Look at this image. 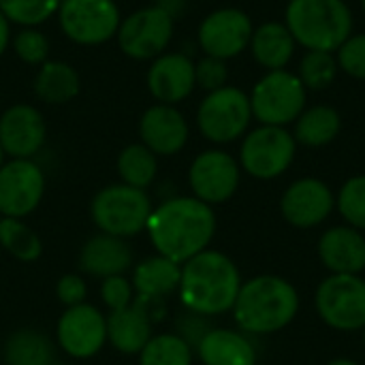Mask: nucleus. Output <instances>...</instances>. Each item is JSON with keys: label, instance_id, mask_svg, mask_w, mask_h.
Wrapping results in <instances>:
<instances>
[{"label": "nucleus", "instance_id": "obj_43", "mask_svg": "<svg viewBox=\"0 0 365 365\" xmlns=\"http://www.w3.org/2000/svg\"><path fill=\"white\" fill-rule=\"evenodd\" d=\"M4 165V152H2V148H0V167Z\"/></svg>", "mask_w": 365, "mask_h": 365}, {"label": "nucleus", "instance_id": "obj_20", "mask_svg": "<svg viewBox=\"0 0 365 365\" xmlns=\"http://www.w3.org/2000/svg\"><path fill=\"white\" fill-rule=\"evenodd\" d=\"M152 302L145 295H139L133 299L130 306L124 310L111 312L107 321V340L118 349L120 353L135 355L141 353V349L152 338Z\"/></svg>", "mask_w": 365, "mask_h": 365}, {"label": "nucleus", "instance_id": "obj_5", "mask_svg": "<svg viewBox=\"0 0 365 365\" xmlns=\"http://www.w3.org/2000/svg\"><path fill=\"white\" fill-rule=\"evenodd\" d=\"M308 103V90L289 68L267 71L250 92L252 118L265 126L293 124Z\"/></svg>", "mask_w": 365, "mask_h": 365}, {"label": "nucleus", "instance_id": "obj_45", "mask_svg": "<svg viewBox=\"0 0 365 365\" xmlns=\"http://www.w3.org/2000/svg\"><path fill=\"white\" fill-rule=\"evenodd\" d=\"M364 344H365V327H364Z\"/></svg>", "mask_w": 365, "mask_h": 365}, {"label": "nucleus", "instance_id": "obj_8", "mask_svg": "<svg viewBox=\"0 0 365 365\" xmlns=\"http://www.w3.org/2000/svg\"><path fill=\"white\" fill-rule=\"evenodd\" d=\"M297 141L284 126L252 128L244 135L240 148V167L257 180H274L282 175L295 160Z\"/></svg>", "mask_w": 365, "mask_h": 365}, {"label": "nucleus", "instance_id": "obj_23", "mask_svg": "<svg viewBox=\"0 0 365 365\" xmlns=\"http://www.w3.org/2000/svg\"><path fill=\"white\" fill-rule=\"evenodd\" d=\"M295 38L284 26V21H265L259 28H255L250 38V53L257 64H261L265 71H280L287 68V64L295 56Z\"/></svg>", "mask_w": 365, "mask_h": 365}, {"label": "nucleus", "instance_id": "obj_12", "mask_svg": "<svg viewBox=\"0 0 365 365\" xmlns=\"http://www.w3.org/2000/svg\"><path fill=\"white\" fill-rule=\"evenodd\" d=\"M252 32L255 26L246 11L225 6L203 17L197 30V38L205 56L231 60L248 49Z\"/></svg>", "mask_w": 365, "mask_h": 365}, {"label": "nucleus", "instance_id": "obj_34", "mask_svg": "<svg viewBox=\"0 0 365 365\" xmlns=\"http://www.w3.org/2000/svg\"><path fill=\"white\" fill-rule=\"evenodd\" d=\"M338 212L353 229H365V175H355L338 192Z\"/></svg>", "mask_w": 365, "mask_h": 365}, {"label": "nucleus", "instance_id": "obj_26", "mask_svg": "<svg viewBox=\"0 0 365 365\" xmlns=\"http://www.w3.org/2000/svg\"><path fill=\"white\" fill-rule=\"evenodd\" d=\"M182 267L167 257H150L137 265L133 274V289L150 299H160L180 289Z\"/></svg>", "mask_w": 365, "mask_h": 365}, {"label": "nucleus", "instance_id": "obj_27", "mask_svg": "<svg viewBox=\"0 0 365 365\" xmlns=\"http://www.w3.org/2000/svg\"><path fill=\"white\" fill-rule=\"evenodd\" d=\"M342 128V118L338 109L329 105H314L302 111V115L295 120L293 137L299 145L306 148H323L331 143Z\"/></svg>", "mask_w": 365, "mask_h": 365}, {"label": "nucleus", "instance_id": "obj_24", "mask_svg": "<svg viewBox=\"0 0 365 365\" xmlns=\"http://www.w3.org/2000/svg\"><path fill=\"white\" fill-rule=\"evenodd\" d=\"M203 365H257V351L250 340L231 329H210L197 344Z\"/></svg>", "mask_w": 365, "mask_h": 365}, {"label": "nucleus", "instance_id": "obj_13", "mask_svg": "<svg viewBox=\"0 0 365 365\" xmlns=\"http://www.w3.org/2000/svg\"><path fill=\"white\" fill-rule=\"evenodd\" d=\"M45 192L43 169L30 158H13L0 167V214L24 218L36 210Z\"/></svg>", "mask_w": 365, "mask_h": 365}, {"label": "nucleus", "instance_id": "obj_14", "mask_svg": "<svg viewBox=\"0 0 365 365\" xmlns=\"http://www.w3.org/2000/svg\"><path fill=\"white\" fill-rule=\"evenodd\" d=\"M188 184L199 201L225 203L240 186V163L225 150H205L192 160Z\"/></svg>", "mask_w": 365, "mask_h": 365}, {"label": "nucleus", "instance_id": "obj_10", "mask_svg": "<svg viewBox=\"0 0 365 365\" xmlns=\"http://www.w3.org/2000/svg\"><path fill=\"white\" fill-rule=\"evenodd\" d=\"M317 312L331 329H364L365 280L349 274H331L317 289Z\"/></svg>", "mask_w": 365, "mask_h": 365}, {"label": "nucleus", "instance_id": "obj_11", "mask_svg": "<svg viewBox=\"0 0 365 365\" xmlns=\"http://www.w3.org/2000/svg\"><path fill=\"white\" fill-rule=\"evenodd\" d=\"M175 19L156 4L126 15L118 28V45L133 60H154L169 47Z\"/></svg>", "mask_w": 365, "mask_h": 365}, {"label": "nucleus", "instance_id": "obj_2", "mask_svg": "<svg viewBox=\"0 0 365 365\" xmlns=\"http://www.w3.org/2000/svg\"><path fill=\"white\" fill-rule=\"evenodd\" d=\"M240 289V269L218 250H203L182 267L180 297L195 314L216 317L233 310Z\"/></svg>", "mask_w": 365, "mask_h": 365}, {"label": "nucleus", "instance_id": "obj_4", "mask_svg": "<svg viewBox=\"0 0 365 365\" xmlns=\"http://www.w3.org/2000/svg\"><path fill=\"white\" fill-rule=\"evenodd\" d=\"M353 11L346 0H289L284 26L306 51H331L353 34Z\"/></svg>", "mask_w": 365, "mask_h": 365}, {"label": "nucleus", "instance_id": "obj_17", "mask_svg": "<svg viewBox=\"0 0 365 365\" xmlns=\"http://www.w3.org/2000/svg\"><path fill=\"white\" fill-rule=\"evenodd\" d=\"M145 83L158 103L178 105L186 101L197 88L195 60L182 51H165L152 60Z\"/></svg>", "mask_w": 365, "mask_h": 365}, {"label": "nucleus", "instance_id": "obj_42", "mask_svg": "<svg viewBox=\"0 0 365 365\" xmlns=\"http://www.w3.org/2000/svg\"><path fill=\"white\" fill-rule=\"evenodd\" d=\"M327 365H357L355 361H351V359H334V361H329Z\"/></svg>", "mask_w": 365, "mask_h": 365}, {"label": "nucleus", "instance_id": "obj_7", "mask_svg": "<svg viewBox=\"0 0 365 365\" xmlns=\"http://www.w3.org/2000/svg\"><path fill=\"white\" fill-rule=\"evenodd\" d=\"M252 122L250 96L235 88L225 86L207 92L197 109L199 133L212 143H231L248 133Z\"/></svg>", "mask_w": 365, "mask_h": 365}, {"label": "nucleus", "instance_id": "obj_40", "mask_svg": "<svg viewBox=\"0 0 365 365\" xmlns=\"http://www.w3.org/2000/svg\"><path fill=\"white\" fill-rule=\"evenodd\" d=\"M156 6L163 9L167 15H171L173 19L182 17V13L188 6V0H156Z\"/></svg>", "mask_w": 365, "mask_h": 365}, {"label": "nucleus", "instance_id": "obj_35", "mask_svg": "<svg viewBox=\"0 0 365 365\" xmlns=\"http://www.w3.org/2000/svg\"><path fill=\"white\" fill-rule=\"evenodd\" d=\"M13 51L24 64L41 66L49 56V38L38 28H21L13 36Z\"/></svg>", "mask_w": 365, "mask_h": 365}, {"label": "nucleus", "instance_id": "obj_9", "mask_svg": "<svg viewBox=\"0 0 365 365\" xmlns=\"http://www.w3.org/2000/svg\"><path fill=\"white\" fill-rule=\"evenodd\" d=\"M56 15L60 30L77 45L107 43L122 24L115 0H62Z\"/></svg>", "mask_w": 365, "mask_h": 365}, {"label": "nucleus", "instance_id": "obj_30", "mask_svg": "<svg viewBox=\"0 0 365 365\" xmlns=\"http://www.w3.org/2000/svg\"><path fill=\"white\" fill-rule=\"evenodd\" d=\"M141 365H192V346L178 334H160L139 353Z\"/></svg>", "mask_w": 365, "mask_h": 365}, {"label": "nucleus", "instance_id": "obj_39", "mask_svg": "<svg viewBox=\"0 0 365 365\" xmlns=\"http://www.w3.org/2000/svg\"><path fill=\"white\" fill-rule=\"evenodd\" d=\"M86 282H83V278L81 276H75V274H66V276H62L60 278V282H58V289H56V293H58V299L66 306V308H73V306H79V304H83V299H86Z\"/></svg>", "mask_w": 365, "mask_h": 365}, {"label": "nucleus", "instance_id": "obj_15", "mask_svg": "<svg viewBox=\"0 0 365 365\" xmlns=\"http://www.w3.org/2000/svg\"><path fill=\"white\" fill-rule=\"evenodd\" d=\"M107 342V321L90 304L66 308L58 321V344L75 359L96 355Z\"/></svg>", "mask_w": 365, "mask_h": 365}, {"label": "nucleus", "instance_id": "obj_3", "mask_svg": "<svg viewBox=\"0 0 365 365\" xmlns=\"http://www.w3.org/2000/svg\"><path fill=\"white\" fill-rule=\"evenodd\" d=\"M299 310L295 287L280 276H257L242 284L233 314L240 329L248 334H276L284 329Z\"/></svg>", "mask_w": 365, "mask_h": 365}, {"label": "nucleus", "instance_id": "obj_41", "mask_svg": "<svg viewBox=\"0 0 365 365\" xmlns=\"http://www.w3.org/2000/svg\"><path fill=\"white\" fill-rule=\"evenodd\" d=\"M9 43H11V21H9L6 15L0 11V56L6 51Z\"/></svg>", "mask_w": 365, "mask_h": 365}, {"label": "nucleus", "instance_id": "obj_36", "mask_svg": "<svg viewBox=\"0 0 365 365\" xmlns=\"http://www.w3.org/2000/svg\"><path fill=\"white\" fill-rule=\"evenodd\" d=\"M338 68L355 79H365V32L351 34L336 51Z\"/></svg>", "mask_w": 365, "mask_h": 365}, {"label": "nucleus", "instance_id": "obj_44", "mask_svg": "<svg viewBox=\"0 0 365 365\" xmlns=\"http://www.w3.org/2000/svg\"><path fill=\"white\" fill-rule=\"evenodd\" d=\"M361 6H364V11H365V0H361Z\"/></svg>", "mask_w": 365, "mask_h": 365}, {"label": "nucleus", "instance_id": "obj_38", "mask_svg": "<svg viewBox=\"0 0 365 365\" xmlns=\"http://www.w3.org/2000/svg\"><path fill=\"white\" fill-rule=\"evenodd\" d=\"M101 297L111 312L124 310L126 306L133 304V284L128 280H124L122 276L105 278L103 287H101Z\"/></svg>", "mask_w": 365, "mask_h": 365}, {"label": "nucleus", "instance_id": "obj_1", "mask_svg": "<svg viewBox=\"0 0 365 365\" xmlns=\"http://www.w3.org/2000/svg\"><path fill=\"white\" fill-rule=\"evenodd\" d=\"M145 229L160 257L186 263L207 250L216 233V216L197 197H173L152 210Z\"/></svg>", "mask_w": 365, "mask_h": 365}, {"label": "nucleus", "instance_id": "obj_16", "mask_svg": "<svg viewBox=\"0 0 365 365\" xmlns=\"http://www.w3.org/2000/svg\"><path fill=\"white\" fill-rule=\"evenodd\" d=\"M336 199L331 188L317 178H302L293 182L280 201L282 216L297 229H310L321 225L334 212Z\"/></svg>", "mask_w": 365, "mask_h": 365}, {"label": "nucleus", "instance_id": "obj_31", "mask_svg": "<svg viewBox=\"0 0 365 365\" xmlns=\"http://www.w3.org/2000/svg\"><path fill=\"white\" fill-rule=\"evenodd\" d=\"M0 246L24 263L36 261L43 250L41 240L30 227L21 222V218H6V216L0 220Z\"/></svg>", "mask_w": 365, "mask_h": 365}, {"label": "nucleus", "instance_id": "obj_37", "mask_svg": "<svg viewBox=\"0 0 365 365\" xmlns=\"http://www.w3.org/2000/svg\"><path fill=\"white\" fill-rule=\"evenodd\" d=\"M195 79H197V86L205 92H214V90L229 86L227 83L229 81L227 60L203 56L199 62H195Z\"/></svg>", "mask_w": 365, "mask_h": 365}, {"label": "nucleus", "instance_id": "obj_33", "mask_svg": "<svg viewBox=\"0 0 365 365\" xmlns=\"http://www.w3.org/2000/svg\"><path fill=\"white\" fill-rule=\"evenodd\" d=\"M62 0H0V11L11 24L21 28H36L58 13Z\"/></svg>", "mask_w": 365, "mask_h": 365}, {"label": "nucleus", "instance_id": "obj_18", "mask_svg": "<svg viewBox=\"0 0 365 365\" xmlns=\"http://www.w3.org/2000/svg\"><path fill=\"white\" fill-rule=\"evenodd\" d=\"M45 137V118L32 105L19 103L0 115V148L11 158H32L43 148Z\"/></svg>", "mask_w": 365, "mask_h": 365}, {"label": "nucleus", "instance_id": "obj_28", "mask_svg": "<svg viewBox=\"0 0 365 365\" xmlns=\"http://www.w3.org/2000/svg\"><path fill=\"white\" fill-rule=\"evenodd\" d=\"M4 359L6 365H51L53 346L43 334L21 329L6 340Z\"/></svg>", "mask_w": 365, "mask_h": 365}, {"label": "nucleus", "instance_id": "obj_29", "mask_svg": "<svg viewBox=\"0 0 365 365\" xmlns=\"http://www.w3.org/2000/svg\"><path fill=\"white\" fill-rule=\"evenodd\" d=\"M156 171H158L156 154L143 143H130L118 156V173L122 178V184L145 190L154 182Z\"/></svg>", "mask_w": 365, "mask_h": 365}, {"label": "nucleus", "instance_id": "obj_25", "mask_svg": "<svg viewBox=\"0 0 365 365\" xmlns=\"http://www.w3.org/2000/svg\"><path fill=\"white\" fill-rule=\"evenodd\" d=\"M34 94L47 105H62L79 94L77 71L62 60H47L34 75Z\"/></svg>", "mask_w": 365, "mask_h": 365}, {"label": "nucleus", "instance_id": "obj_21", "mask_svg": "<svg viewBox=\"0 0 365 365\" xmlns=\"http://www.w3.org/2000/svg\"><path fill=\"white\" fill-rule=\"evenodd\" d=\"M319 257L331 274L359 276L365 269V237L353 227L327 229L319 240Z\"/></svg>", "mask_w": 365, "mask_h": 365}, {"label": "nucleus", "instance_id": "obj_32", "mask_svg": "<svg viewBox=\"0 0 365 365\" xmlns=\"http://www.w3.org/2000/svg\"><path fill=\"white\" fill-rule=\"evenodd\" d=\"M336 53L331 51H306L299 62L297 77L306 86V90H325L334 83L338 75Z\"/></svg>", "mask_w": 365, "mask_h": 365}, {"label": "nucleus", "instance_id": "obj_6", "mask_svg": "<svg viewBox=\"0 0 365 365\" xmlns=\"http://www.w3.org/2000/svg\"><path fill=\"white\" fill-rule=\"evenodd\" d=\"M152 201L145 190L128 184H111L92 199L94 225L113 237H130L148 227Z\"/></svg>", "mask_w": 365, "mask_h": 365}, {"label": "nucleus", "instance_id": "obj_19", "mask_svg": "<svg viewBox=\"0 0 365 365\" xmlns=\"http://www.w3.org/2000/svg\"><path fill=\"white\" fill-rule=\"evenodd\" d=\"M141 143L156 156H173L188 143V122L175 105L156 103L148 107L139 120Z\"/></svg>", "mask_w": 365, "mask_h": 365}, {"label": "nucleus", "instance_id": "obj_22", "mask_svg": "<svg viewBox=\"0 0 365 365\" xmlns=\"http://www.w3.org/2000/svg\"><path fill=\"white\" fill-rule=\"evenodd\" d=\"M133 263V252L122 237L113 235H96L92 237L79 255V269L94 278H111L122 276Z\"/></svg>", "mask_w": 365, "mask_h": 365}]
</instances>
